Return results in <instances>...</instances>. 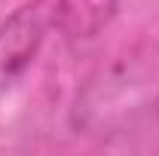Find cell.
I'll return each instance as SVG.
<instances>
[{"instance_id": "obj_1", "label": "cell", "mask_w": 159, "mask_h": 156, "mask_svg": "<svg viewBox=\"0 0 159 156\" xmlns=\"http://www.w3.org/2000/svg\"><path fill=\"white\" fill-rule=\"evenodd\" d=\"M159 117V43L141 40L101 61L83 80L70 126L89 138L138 135Z\"/></svg>"}, {"instance_id": "obj_2", "label": "cell", "mask_w": 159, "mask_h": 156, "mask_svg": "<svg viewBox=\"0 0 159 156\" xmlns=\"http://www.w3.org/2000/svg\"><path fill=\"white\" fill-rule=\"evenodd\" d=\"M49 19L40 0L16 9L6 21H0V89L16 80L34 64L40 46L46 40Z\"/></svg>"}, {"instance_id": "obj_3", "label": "cell", "mask_w": 159, "mask_h": 156, "mask_svg": "<svg viewBox=\"0 0 159 156\" xmlns=\"http://www.w3.org/2000/svg\"><path fill=\"white\" fill-rule=\"evenodd\" d=\"M49 28L67 40H86L104 31L116 16L119 0H40Z\"/></svg>"}]
</instances>
